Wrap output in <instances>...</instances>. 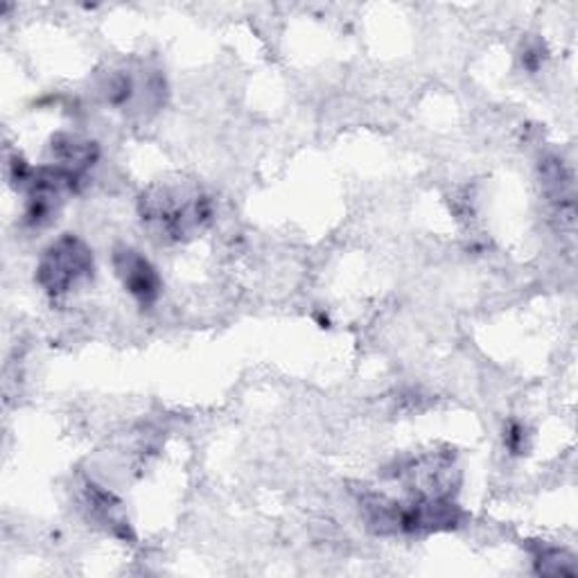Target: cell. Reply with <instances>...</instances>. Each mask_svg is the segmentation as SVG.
Instances as JSON below:
<instances>
[{"instance_id":"8992f818","label":"cell","mask_w":578,"mask_h":578,"mask_svg":"<svg viewBox=\"0 0 578 578\" xmlns=\"http://www.w3.org/2000/svg\"><path fill=\"white\" fill-rule=\"evenodd\" d=\"M87 500H89V507H91L94 516H96L102 525H107L116 536H120V538H125V540L131 536L129 522H127L125 516H123V507H120V502H116V498H114L111 492L102 490L100 486L89 483V486H87Z\"/></svg>"},{"instance_id":"6da1fadb","label":"cell","mask_w":578,"mask_h":578,"mask_svg":"<svg viewBox=\"0 0 578 578\" xmlns=\"http://www.w3.org/2000/svg\"><path fill=\"white\" fill-rule=\"evenodd\" d=\"M138 213L160 242H184L213 222L215 206L197 184L160 182L140 195Z\"/></svg>"},{"instance_id":"5b68a950","label":"cell","mask_w":578,"mask_h":578,"mask_svg":"<svg viewBox=\"0 0 578 578\" xmlns=\"http://www.w3.org/2000/svg\"><path fill=\"white\" fill-rule=\"evenodd\" d=\"M540 179L547 199L556 206L558 215L574 224V177L558 156H549L540 165Z\"/></svg>"},{"instance_id":"9c48e42d","label":"cell","mask_w":578,"mask_h":578,"mask_svg":"<svg viewBox=\"0 0 578 578\" xmlns=\"http://www.w3.org/2000/svg\"><path fill=\"white\" fill-rule=\"evenodd\" d=\"M542 63H545V52L540 50V46H531V48L525 50V55H522V66H525L527 70L538 72Z\"/></svg>"},{"instance_id":"3957f363","label":"cell","mask_w":578,"mask_h":578,"mask_svg":"<svg viewBox=\"0 0 578 578\" xmlns=\"http://www.w3.org/2000/svg\"><path fill=\"white\" fill-rule=\"evenodd\" d=\"M114 270L120 278L125 292L143 307H149L158 301L163 281L156 272V267L131 246H118L114 252Z\"/></svg>"},{"instance_id":"7a4b0ae2","label":"cell","mask_w":578,"mask_h":578,"mask_svg":"<svg viewBox=\"0 0 578 578\" xmlns=\"http://www.w3.org/2000/svg\"><path fill=\"white\" fill-rule=\"evenodd\" d=\"M94 272L96 261L89 244L66 233L41 254L37 265V283L50 298H61L81 283H89Z\"/></svg>"},{"instance_id":"277c9868","label":"cell","mask_w":578,"mask_h":578,"mask_svg":"<svg viewBox=\"0 0 578 578\" xmlns=\"http://www.w3.org/2000/svg\"><path fill=\"white\" fill-rule=\"evenodd\" d=\"M55 168L68 173L77 182L85 184L89 170L98 163L100 149L94 140H85L72 134H57L50 145Z\"/></svg>"},{"instance_id":"ba28073f","label":"cell","mask_w":578,"mask_h":578,"mask_svg":"<svg viewBox=\"0 0 578 578\" xmlns=\"http://www.w3.org/2000/svg\"><path fill=\"white\" fill-rule=\"evenodd\" d=\"M504 448L509 450V454H527L529 450V434L527 428L518 421H511L504 430Z\"/></svg>"},{"instance_id":"52a82bcc","label":"cell","mask_w":578,"mask_h":578,"mask_svg":"<svg viewBox=\"0 0 578 578\" xmlns=\"http://www.w3.org/2000/svg\"><path fill=\"white\" fill-rule=\"evenodd\" d=\"M533 565L538 574L545 576H565V574H576L574 560L567 551L556 549V547H540L533 553Z\"/></svg>"}]
</instances>
